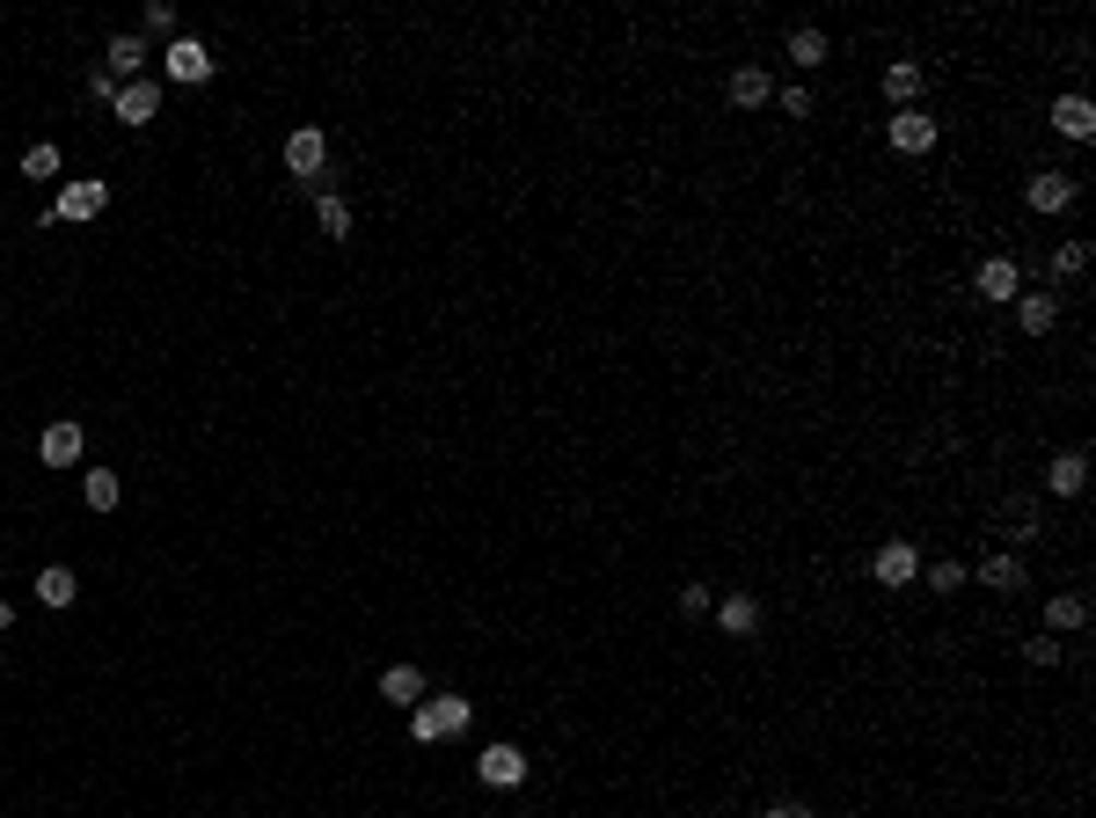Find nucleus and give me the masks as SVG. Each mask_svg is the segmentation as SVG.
Returning <instances> with one entry per match:
<instances>
[{"label":"nucleus","mask_w":1096,"mask_h":818,"mask_svg":"<svg viewBox=\"0 0 1096 818\" xmlns=\"http://www.w3.org/2000/svg\"><path fill=\"white\" fill-rule=\"evenodd\" d=\"M461 723H468V701H461V695H432V701H417V709H410L417 746H438V738H454Z\"/></svg>","instance_id":"f257e3e1"},{"label":"nucleus","mask_w":1096,"mask_h":818,"mask_svg":"<svg viewBox=\"0 0 1096 818\" xmlns=\"http://www.w3.org/2000/svg\"><path fill=\"white\" fill-rule=\"evenodd\" d=\"M161 67H169V81L197 88V81H213V51L197 45V37H169V51H161Z\"/></svg>","instance_id":"f03ea898"},{"label":"nucleus","mask_w":1096,"mask_h":818,"mask_svg":"<svg viewBox=\"0 0 1096 818\" xmlns=\"http://www.w3.org/2000/svg\"><path fill=\"white\" fill-rule=\"evenodd\" d=\"M322 161H329V140H322L315 124H300V132L286 140V169H292V183H315Z\"/></svg>","instance_id":"7ed1b4c3"},{"label":"nucleus","mask_w":1096,"mask_h":818,"mask_svg":"<svg viewBox=\"0 0 1096 818\" xmlns=\"http://www.w3.org/2000/svg\"><path fill=\"white\" fill-rule=\"evenodd\" d=\"M870 578H877V585H914V578H922V555H914V541H884V549L870 555Z\"/></svg>","instance_id":"20e7f679"},{"label":"nucleus","mask_w":1096,"mask_h":818,"mask_svg":"<svg viewBox=\"0 0 1096 818\" xmlns=\"http://www.w3.org/2000/svg\"><path fill=\"white\" fill-rule=\"evenodd\" d=\"M475 774H483L490 790H519V782H527V753H519V746H483Z\"/></svg>","instance_id":"39448f33"},{"label":"nucleus","mask_w":1096,"mask_h":818,"mask_svg":"<svg viewBox=\"0 0 1096 818\" xmlns=\"http://www.w3.org/2000/svg\"><path fill=\"white\" fill-rule=\"evenodd\" d=\"M103 205H110V191H103L96 176H81V183H67V191H59V213H51L45 227H59V219H96Z\"/></svg>","instance_id":"423d86ee"},{"label":"nucleus","mask_w":1096,"mask_h":818,"mask_svg":"<svg viewBox=\"0 0 1096 818\" xmlns=\"http://www.w3.org/2000/svg\"><path fill=\"white\" fill-rule=\"evenodd\" d=\"M81 446H88V438H81V424H67V417H59V424H45V438H37L45 468H73V460H81Z\"/></svg>","instance_id":"0eeeda50"},{"label":"nucleus","mask_w":1096,"mask_h":818,"mask_svg":"<svg viewBox=\"0 0 1096 818\" xmlns=\"http://www.w3.org/2000/svg\"><path fill=\"white\" fill-rule=\"evenodd\" d=\"M1001 533H1009V541H1038V533H1046V505H1038V497H1009V505H1001Z\"/></svg>","instance_id":"6e6552de"},{"label":"nucleus","mask_w":1096,"mask_h":818,"mask_svg":"<svg viewBox=\"0 0 1096 818\" xmlns=\"http://www.w3.org/2000/svg\"><path fill=\"white\" fill-rule=\"evenodd\" d=\"M1031 213H1068L1074 205V176H1060V169H1046V176H1031Z\"/></svg>","instance_id":"1a4fd4ad"},{"label":"nucleus","mask_w":1096,"mask_h":818,"mask_svg":"<svg viewBox=\"0 0 1096 818\" xmlns=\"http://www.w3.org/2000/svg\"><path fill=\"white\" fill-rule=\"evenodd\" d=\"M1082 482H1089V454H1082V446H1074V454H1052V468H1046L1052 497H1082Z\"/></svg>","instance_id":"9d476101"},{"label":"nucleus","mask_w":1096,"mask_h":818,"mask_svg":"<svg viewBox=\"0 0 1096 818\" xmlns=\"http://www.w3.org/2000/svg\"><path fill=\"white\" fill-rule=\"evenodd\" d=\"M154 110H161V88H154V81H124L118 88V124H154Z\"/></svg>","instance_id":"9b49d317"},{"label":"nucleus","mask_w":1096,"mask_h":818,"mask_svg":"<svg viewBox=\"0 0 1096 818\" xmlns=\"http://www.w3.org/2000/svg\"><path fill=\"white\" fill-rule=\"evenodd\" d=\"M892 146H900V154H928V146H936V118H928V110H900V118H892Z\"/></svg>","instance_id":"f8f14e48"},{"label":"nucleus","mask_w":1096,"mask_h":818,"mask_svg":"<svg viewBox=\"0 0 1096 818\" xmlns=\"http://www.w3.org/2000/svg\"><path fill=\"white\" fill-rule=\"evenodd\" d=\"M1016 322H1023V337H1052L1060 300H1052V292H1023V300H1016Z\"/></svg>","instance_id":"ddd939ff"},{"label":"nucleus","mask_w":1096,"mask_h":818,"mask_svg":"<svg viewBox=\"0 0 1096 818\" xmlns=\"http://www.w3.org/2000/svg\"><path fill=\"white\" fill-rule=\"evenodd\" d=\"M973 286H979V300H995V308H1001V300H1016V264H1009V256H987Z\"/></svg>","instance_id":"4468645a"},{"label":"nucleus","mask_w":1096,"mask_h":818,"mask_svg":"<svg viewBox=\"0 0 1096 818\" xmlns=\"http://www.w3.org/2000/svg\"><path fill=\"white\" fill-rule=\"evenodd\" d=\"M1052 124H1060L1068 140H1096V110H1089V96H1060V103H1052Z\"/></svg>","instance_id":"2eb2a0df"},{"label":"nucleus","mask_w":1096,"mask_h":818,"mask_svg":"<svg viewBox=\"0 0 1096 818\" xmlns=\"http://www.w3.org/2000/svg\"><path fill=\"white\" fill-rule=\"evenodd\" d=\"M1089 622V600L1082 592H1052L1046 600V636H1068V628H1082Z\"/></svg>","instance_id":"dca6fc26"},{"label":"nucleus","mask_w":1096,"mask_h":818,"mask_svg":"<svg viewBox=\"0 0 1096 818\" xmlns=\"http://www.w3.org/2000/svg\"><path fill=\"white\" fill-rule=\"evenodd\" d=\"M731 103H738V110H760V103H775V81L760 67H738L731 73Z\"/></svg>","instance_id":"f3484780"},{"label":"nucleus","mask_w":1096,"mask_h":818,"mask_svg":"<svg viewBox=\"0 0 1096 818\" xmlns=\"http://www.w3.org/2000/svg\"><path fill=\"white\" fill-rule=\"evenodd\" d=\"M922 81H928V73L914 67V59H892V67H884V96L900 103V110H914V96H922Z\"/></svg>","instance_id":"a211bd4d"},{"label":"nucleus","mask_w":1096,"mask_h":818,"mask_svg":"<svg viewBox=\"0 0 1096 818\" xmlns=\"http://www.w3.org/2000/svg\"><path fill=\"white\" fill-rule=\"evenodd\" d=\"M716 622H724L731 636H760V600L754 592H731V600L716 606Z\"/></svg>","instance_id":"6ab92c4d"},{"label":"nucleus","mask_w":1096,"mask_h":818,"mask_svg":"<svg viewBox=\"0 0 1096 818\" xmlns=\"http://www.w3.org/2000/svg\"><path fill=\"white\" fill-rule=\"evenodd\" d=\"M381 695L417 709V701H424V673H417V665H388V673H381Z\"/></svg>","instance_id":"aec40b11"},{"label":"nucleus","mask_w":1096,"mask_h":818,"mask_svg":"<svg viewBox=\"0 0 1096 818\" xmlns=\"http://www.w3.org/2000/svg\"><path fill=\"white\" fill-rule=\"evenodd\" d=\"M73 592H81V578H73L67 563H51V570H37V600H45V606H73Z\"/></svg>","instance_id":"412c9836"},{"label":"nucleus","mask_w":1096,"mask_h":818,"mask_svg":"<svg viewBox=\"0 0 1096 818\" xmlns=\"http://www.w3.org/2000/svg\"><path fill=\"white\" fill-rule=\"evenodd\" d=\"M140 67H146V37H110V81L124 88Z\"/></svg>","instance_id":"4be33fe9"},{"label":"nucleus","mask_w":1096,"mask_h":818,"mask_svg":"<svg viewBox=\"0 0 1096 818\" xmlns=\"http://www.w3.org/2000/svg\"><path fill=\"white\" fill-rule=\"evenodd\" d=\"M315 219H322V234H329V241H351V205H344L337 191L315 197Z\"/></svg>","instance_id":"5701e85b"},{"label":"nucleus","mask_w":1096,"mask_h":818,"mask_svg":"<svg viewBox=\"0 0 1096 818\" xmlns=\"http://www.w3.org/2000/svg\"><path fill=\"white\" fill-rule=\"evenodd\" d=\"M979 585H995V592H1023V563H1016V555H987V563H979Z\"/></svg>","instance_id":"b1692460"},{"label":"nucleus","mask_w":1096,"mask_h":818,"mask_svg":"<svg viewBox=\"0 0 1096 818\" xmlns=\"http://www.w3.org/2000/svg\"><path fill=\"white\" fill-rule=\"evenodd\" d=\"M81 497H88V512H118V476H110V468H88Z\"/></svg>","instance_id":"393cba45"},{"label":"nucleus","mask_w":1096,"mask_h":818,"mask_svg":"<svg viewBox=\"0 0 1096 818\" xmlns=\"http://www.w3.org/2000/svg\"><path fill=\"white\" fill-rule=\"evenodd\" d=\"M23 176H29V183H51V176H59V146L37 140V146L23 154Z\"/></svg>","instance_id":"a878e982"},{"label":"nucleus","mask_w":1096,"mask_h":818,"mask_svg":"<svg viewBox=\"0 0 1096 818\" xmlns=\"http://www.w3.org/2000/svg\"><path fill=\"white\" fill-rule=\"evenodd\" d=\"M790 59H797V67H819V59H827V37H819V29H790Z\"/></svg>","instance_id":"bb28decb"},{"label":"nucleus","mask_w":1096,"mask_h":818,"mask_svg":"<svg viewBox=\"0 0 1096 818\" xmlns=\"http://www.w3.org/2000/svg\"><path fill=\"white\" fill-rule=\"evenodd\" d=\"M1082 270H1089V249H1082V241H1060V249H1052V278H1082Z\"/></svg>","instance_id":"cd10ccee"},{"label":"nucleus","mask_w":1096,"mask_h":818,"mask_svg":"<svg viewBox=\"0 0 1096 818\" xmlns=\"http://www.w3.org/2000/svg\"><path fill=\"white\" fill-rule=\"evenodd\" d=\"M146 29H154V37H176V8L169 0H146Z\"/></svg>","instance_id":"c85d7f7f"},{"label":"nucleus","mask_w":1096,"mask_h":818,"mask_svg":"<svg viewBox=\"0 0 1096 818\" xmlns=\"http://www.w3.org/2000/svg\"><path fill=\"white\" fill-rule=\"evenodd\" d=\"M928 585H936V592H958V585H965V563H950V555H943V563L928 570Z\"/></svg>","instance_id":"c756f323"},{"label":"nucleus","mask_w":1096,"mask_h":818,"mask_svg":"<svg viewBox=\"0 0 1096 818\" xmlns=\"http://www.w3.org/2000/svg\"><path fill=\"white\" fill-rule=\"evenodd\" d=\"M1023 658H1031V665H1060V643H1052V636H1031Z\"/></svg>","instance_id":"7c9ffc66"},{"label":"nucleus","mask_w":1096,"mask_h":818,"mask_svg":"<svg viewBox=\"0 0 1096 818\" xmlns=\"http://www.w3.org/2000/svg\"><path fill=\"white\" fill-rule=\"evenodd\" d=\"M681 614H709V585H687V592H681Z\"/></svg>","instance_id":"2f4dec72"},{"label":"nucleus","mask_w":1096,"mask_h":818,"mask_svg":"<svg viewBox=\"0 0 1096 818\" xmlns=\"http://www.w3.org/2000/svg\"><path fill=\"white\" fill-rule=\"evenodd\" d=\"M768 818H819L811 804H797V796H782V804H768Z\"/></svg>","instance_id":"473e14b6"},{"label":"nucleus","mask_w":1096,"mask_h":818,"mask_svg":"<svg viewBox=\"0 0 1096 818\" xmlns=\"http://www.w3.org/2000/svg\"><path fill=\"white\" fill-rule=\"evenodd\" d=\"M0 628H15V606H8V600H0Z\"/></svg>","instance_id":"72a5a7b5"}]
</instances>
